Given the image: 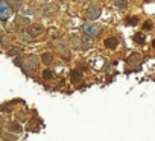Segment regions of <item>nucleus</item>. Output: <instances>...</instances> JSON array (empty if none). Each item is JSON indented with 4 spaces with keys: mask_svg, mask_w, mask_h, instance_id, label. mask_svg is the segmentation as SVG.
<instances>
[{
    "mask_svg": "<svg viewBox=\"0 0 155 141\" xmlns=\"http://www.w3.org/2000/svg\"><path fill=\"white\" fill-rule=\"evenodd\" d=\"M104 44H105V47H108V49H114V47H117L119 41H117V38H107V40L104 41Z\"/></svg>",
    "mask_w": 155,
    "mask_h": 141,
    "instance_id": "nucleus-9",
    "label": "nucleus"
},
{
    "mask_svg": "<svg viewBox=\"0 0 155 141\" xmlns=\"http://www.w3.org/2000/svg\"><path fill=\"white\" fill-rule=\"evenodd\" d=\"M21 52H23L21 47H14V49L8 50V56H15V55H20Z\"/></svg>",
    "mask_w": 155,
    "mask_h": 141,
    "instance_id": "nucleus-13",
    "label": "nucleus"
},
{
    "mask_svg": "<svg viewBox=\"0 0 155 141\" xmlns=\"http://www.w3.org/2000/svg\"><path fill=\"white\" fill-rule=\"evenodd\" d=\"M140 58H141V56H140L138 53H134V55L129 56V62H137V61H140Z\"/></svg>",
    "mask_w": 155,
    "mask_h": 141,
    "instance_id": "nucleus-17",
    "label": "nucleus"
},
{
    "mask_svg": "<svg viewBox=\"0 0 155 141\" xmlns=\"http://www.w3.org/2000/svg\"><path fill=\"white\" fill-rule=\"evenodd\" d=\"M55 49H56L61 55H64L65 58H68V55H70V49L67 47V44H65L64 41H56V43H55Z\"/></svg>",
    "mask_w": 155,
    "mask_h": 141,
    "instance_id": "nucleus-6",
    "label": "nucleus"
},
{
    "mask_svg": "<svg viewBox=\"0 0 155 141\" xmlns=\"http://www.w3.org/2000/svg\"><path fill=\"white\" fill-rule=\"evenodd\" d=\"M126 23H128V24H131V26H135V24L138 23V18H137V17H131V18H128V20H126Z\"/></svg>",
    "mask_w": 155,
    "mask_h": 141,
    "instance_id": "nucleus-16",
    "label": "nucleus"
},
{
    "mask_svg": "<svg viewBox=\"0 0 155 141\" xmlns=\"http://www.w3.org/2000/svg\"><path fill=\"white\" fill-rule=\"evenodd\" d=\"M43 32H44V27L41 24H34V26H28V34L26 35H31V38L34 40L35 37H38Z\"/></svg>",
    "mask_w": 155,
    "mask_h": 141,
    "instance_id": "nucleus-4",
    "label": "nucleus"
},
{
    "mask_svg": "<svg viewBox=\"0 0 155 141\" xmlns=\"http://www.w3.org/2000/svg\"><path fill=\"white\" fill-rule=\"evenodd\" d=\"M8 127H9L11 132H15V133H20V132H21V124H18L17 121H11V123L8 124Z\"/></svg>",
    "mask_w": 155,
    "mask_h": 141,
    "instance_id": "nucleus-10",
    "label": "nucleus"
},
{
    "mask_svg": "<svg viewBox=\"0 0 155 141\" xmlns=\"http://www.w3.org/2000/svg\"><path fill=\"white\" fill-rule=\"evenodd\" d=\"M114 6H117V8H126L128 6V3L126 2H119V0H116V2H114Z\"/></svg>",
    "mask_w": 155,
    "mask_h": 141,
    "instance_id": "nucleus-18",
    "label": "nucleus"
},
{
    "mask_svg": "<svg viewBox=\"0 0 155 141\" xmlns=\"http://www.w3.org/2000/svg\"><path fill=\"white\" fill-rule=\"evenodd\" d=\"M3 40V37H2V30H0V41H2Z\"/></svg>",
    "mask_w": 155,
    "mask_h": 141,
    "instance_id": "nucleus-22",
    "label": "nucleus"
},
{
    "mask_svg": "<svg viewBox=\"0 0 155 141\" xmlns=\"http://www.w3.org/2000/svg\"><path fill=\"white\" fill-rule=\"evenodd\" d=\"M21 38H23V41H32V38H31V37H28L26 34H25V35H21Z\"/></svg>",
    "mask_w": 155,
    "mask_h": 141,
    "instance_id": "nucleus-21",
    "label": "nucleus"
},
{
    "mask_svg": "<svg viewBox=\"0 0 155 141\" xmlns=\"http://www.w3.org/2000/svg\"><path fill=\"white\" fill-rule=\"evenodd\" d=\"M85 15H87V18H90V20H96V18H99V15H101V8L91 5L90 8H87Z\"/></svg>",
    "mask_w": 155,
    "mask_h": 141,
    "instance_id": "nucleus-3",
    "label": "nucleus"
},
{
    "mask_svg": "<svg viewBox=\"0 0 155 141\" xmlns=\"http://www.w3.org/2000/svg\"><path fill=\"white\" fill-rule=\"evenodd\" d=\"M8 3H9V8H11V9L14 8V11H18V9L21 8V3H20V2H8Z\"/></svg>",
    "mask_w": 155,
    "mask_h": 141,
    "instance_id": "nucleus-15",
    "label": "nucleus"
},
{
    "mask_svg": "<svg viewBox=\"0 0 155 141\" xmlns=\"http://www.w3.org/2000/svg\"><path fill=\"white\" fill-rule=\"evenodd\" d=\"M26 61H28V65L25 67L26 73H29V72H32V70H35V68H37V65H38V58H37L35 55H31Z\"/></svg>",
    "mask_w": 155,
    "mask_h": 141,
    "instance_id": "nucleus-5",
    "label": "nucleus"
},
{
    "mask_svg": "<svg viewBox=\"0 0 155 141\" xmlns=\"http://www.w3.org/2000/svg\"><path fill=\"white\" fill-rule=\"evenodd\" d=\"M134 41H135L137 44H144V43H146V37H144L141 32H138V34L134 35Z\"/></svg>",
    "mask_w": 155,
    "mask_h": 141,
    "instance_id": "nucleus-12",
    "label": "nucleus"
},
{
    "mask_svg": "<svg viewBox=\"0 0 155 141\" xmlns=\"http://www.w3.org/2000/svg\"><path fill=\"white\" fill-rule=\"evenodd\" d=\"M82 32H84L85 37H88V38H94L96 35H99L101 27L96 26V24H84V26H82Z\"/></svg>",
    "mask_w": 155,
    "mask_h": 141,
    "instance_id": "nucleus-1",
    "label": "nucleus"
},
{
    "mask_svg": "<svg viewBox=\"0 0 155 141\" xmlns=\"http://www.w3.org/2000/svg\"><path fill=\"white\" fill-rule=\"evenodd\" d=\"M43 78L44 79H53L55 75L52 73V70H44V72H43Z\"/></svg>",
    "mask_w": 155,
    "mask_h": 141,
    "instance_id": "nucleus-14",
    "label": "nucleus"
},
{
    "mask_svg": "<svg viewBox=\"0 0 155 141\" xmlns=\"http://www.w3.org/2000/svg\"><path fill=\"white\" fill-rule=\"evenodd\" d=\"M81 79H82V72H79V70H71L70 72V81L78 84Z\"/></svg>",
    "mask_w": 155,
    "mask_h": 141,
    "instance_id": "nucleus-7",
    "label": "nucleus"
},
{
    "mask_svg": "<svg viewBox=\"0 0 155 141\" xmlns=\"http://www.w3.org/2000/svg\"><path fill=\"white\" fill-rule=\"evenodd\" d=\"M143 29H144V30H150V29H152V23H150V21H144Z\"/></svg>",
    "mask_w": 155,
    "mask_h": 141,
    "instance_id": "nucleus-19",
    "label": "nucleus"
},
{
    "mask_svg": "<svg viewBox=\"0 0 155 141\" xmlns=\"http://www.w3.org/2000/svg\"><path fill=\"white\" fill-rule=\"evenodd\" d=\"M2 136H3L5 139H15L14 135H8V133H2Z\"/></svg>",
    "mask_w": 155,
    "mask_h": 141,
    "instance_id": "nucleus-20",
    "label": "nucleus"
},
{
    "mask_svg": "<svg viewBox=\"0 0 155 141\" xmlns=\"http://www.w3.org/2000/svg\"><path fill=\"white\" fill-rule=\"evenodd\" d=\"M29 18H26V17H21V15H18L17 18H15V24L17 26H29Z\"/></svg>",
    "mask_w": 155,
    "mask_h": 141,
    "instance_id": "nucleus-11",
    "label": "nucleus"
},
{
    "mask_svg": "<svg viewBox=\"0 0 155 141\" xmlns=\"http://www.w3.org/2000/svg\"><path fill=\"white\" fill-rule=\"evenodd\" d=\"M11 8H9V3L5 2V0H0V20L2 21H6L11 15Z\"/></svg>",
    "mask_w": 155,
    "mask_h": 141,
    "instance_id": "nucleus-2",
    "label": "nucleus"
},
{
    "mask_svg": "<svg viewBox=\"0 0 155 141\" xmlns=\"http://www.w3.org/2000/svg\"><path fill=\"white\" fill-rule=\"evenodd\" d=\"M41 62L46 64V65H50V64L53 62V56H52V53H49V52L43 53V55H41Z\"/></svg>",
    "mask_w": 155,
    "mask_h": 141,
    "instance_id": "nucleus-8",
    "label": "nucleus"
}]
</instances>
